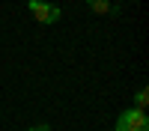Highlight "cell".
I'll list each match as a JSON object with an SVG mask.
<instances>
[{"instance_id":"obj_5","label":"cell","mask_w":149,"mask_h":131,"mask_svg":"<svg viewBox=\"0 0 149 131\" xmlns=\"http://www.w3.org/2000/svg\"><path fill=\"white\" fill-rule=\"evenodd\" d=\"M30 131H51L48 125H36V128H30Z\"/></svg>"},{"instance_id":"obj_2","label":"cell","mask_w":149,"mask_h":131,"mask_svg":"<svg viewBox=\"0 0 149 131\" xmlns=\"http://www.w3.org/2000/svg\"><path fill=\"white\" fill-rule=\"evenodd\" d=\"M30 12L39 24H54L60 21V6L54 3H45V0H30Z\"/></svg>"},{"instance_id":"obj_1","label":"cell","mask_w":149,"mask_h":131,"mask_svg":"<svg viewBox=\"0 0 149 131\" xmlns=\"http://www.w3.org/2000/svg\"><path fill=\"white\" fill-rule=\"evenodd\" d=\"M116 131H149V119L146 110H137V107H128L125 113L116 119Z\"/></svg>"},{"instance_id":"obj_3","label":"cell","mask_w":149,"mask_h":131,"mask_svg":"<svg viewBox=\"0 0 149 131\" xmlns=\"http://www.w3.org/2000/svg\"><path fill=\"white\" fill-rule=\"evenodd\" d=\"M86 6H90L95 15H107L110 12V0H86Z\"/></svg>"},{"instance_id":"obj_4","label":"cell","mask_w":149,"mask_h":131,"mask_svg":"<svg viewBox=\"0 0 149 131\" xmlns=\"http://www.w3.org/2000/svg\"><path fill=\"white\" fill-rule=\"evenodd\" d=\"M146 101H149V92H146V89H137V95H134V104H137V110H143Z\"/></svg>"}]
</instances>
